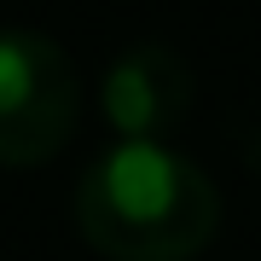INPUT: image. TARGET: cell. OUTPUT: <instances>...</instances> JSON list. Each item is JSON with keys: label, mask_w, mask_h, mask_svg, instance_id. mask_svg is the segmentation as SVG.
I'll return each mask as SVG.
<instances>
[{"label": "cell", "mask_w": 261, "mask_h": 261, "mask_svg": "<svg viewBox=\"0 0 261 261\" xmlns=\"http://www.w3.org/2000/svg\"><path fill=\"white\" fill-rule=\"evenodd\" d=\"M75 226L105 261H192L221 226L215 180L157 140H122L82 174Z\"/></svg>", "instance_id": "obj_1"}, {"label": "cell", "mask_w": 261, "mask_h": 261, "mask_svg": "<svg viewBox=\"0 0 261 261\" xmlns=\"http://www.w3.org/2000/svg\"><path fill=\"white\" fill-rule=\"evenodd\" d=\"M82 116V87L58 41L35 29H0V163H53Z\"/></svg>", "instance_id": "obj_2"}, {"label": "cell", "mask_w": 261, "mask_h": 261, "mask_svg": "<svg viewBox=\"0 0 261 261\" xmlns=\"http://www.w3.org/2000/svg\"><path fill=\"white\" fill-rule=\"evenodd\" d=\"M192 105V70L168 47H134L105 70V116L122 140H163Z\"/></svg>", "instance_id": "obj_3"}]
</instances>
